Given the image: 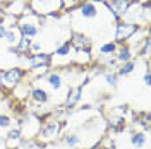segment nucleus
<instances>
[{
  "label": "nucleus",
  "instance_id": "nucleus-16",
  "mask_svg": "<svg viewBox=\"0 0 151 149\" xmlns=\"http://www.w3.org/2000/svg\"><path fill=\"white\" fill-rule=\"evenodd\" d=\"M31 81H22V82H19L14 89H12V93L14 96L17 98V100H24L26 96H29V91H31V86H29Z\"/></svg>",
  "mask_w": 151,
  "mask_h": 149
},
{
  "label": "nucleus",
  "instance_id": "nucleus-18",
  "mask_svg": "<svg viewBox=\"0 0 151 149\" xmlns=\"http://www.w3.org/2000/svg\"><path fill=\"white\" fill-rule=\"evenodd\" d=\"M146 140H148V135H146V132H141V130H137V132H132V135H131V144L134 146L136 149H141L144 144H146Z\"/></svg>",
  "mask_w": 151,
  "mask_h": 149
},
{
  "label": "nucleus",
  "instance_id": "nucleus-26",
  "mask_svg": "<svg viewBox=\"0 0 151 149\" xmlns=\"http://www.w3.org/2000/svg\"><path fill=\"white\" fill-rule=\"evenodd\" d=\"M5 31H7V26L4 24V21L0 19V41L4 39V36H5Z\"/></svg>",
  "mask_w": 151,
  "mask_h": 149
},
{
  "label": "nucleus",
  "instance_id": "nucleus-8",
  "mask_svg": "<svg viewBox=\"0 0 151 149\" xmlns=\"http://www.w3.org/2000/svg\"><path fill=\"white\" fill-rule=\"evenodd\" d=\"M4 12L2 14H10V16H22V14H26L28 12V0H9L7 2V5L4 7Z\"/></svg>",
  "mask_w": 151,
  "mask_h": 149
},
{
  "label": "nucleus",
  "instance_id": "nucleus-22",
  "mask_svg": "<svg viewBox=\"0 0 151 149\" xmlns=\"http://www.w3.org/2000/svg\"><path fill=\"white\" fill-rule=\"evenodd\" d=\"M150 43H151V38H150V34L142 39V45H141V48H139V57H144L146 60H148V57H150Z\"/></svg>",
  "mask_w": 151,
  "mask_h": 149
},
{
  "label": "nucleus",
  "instance_id": "nucleus-27",
  "mask_svg": "<svg viewBox=\"0 0 151 149\" xmlns=\"http://www.w3.org/2000/svg\"><path fill=\"white\" fill-rule=\"evenodd\" d=\"M100 149H115V146H113V144L112 146H103V148H100Z\"/></svg>",
  "mask_w": 151,
  "mask_h": 149
},
{
  "label": "nucleus",
  "instance_id": "nucleus-20",
  "mask_svg": "<svg viewBox=\"0 0 151 149\" xmlns=\"http://www.w3.org/2000/svg\"><path fill=\"white\" fill-rule=\"evenodd\" d=\"M64 144H65L67 148L76 149L81 144V137L77 134H67V135H64Z\"/></svg>",
  "mask_w": 151,
  "mask_h": 149
},
{
  "label": "nucleus",
  "instance_id": "nucleus-15",
  "mask_svg": "<svg viewBox=\"0 0 151 149\" xmlns=\"http://www.w3.org/2000/svg\"><path fill=\"white\" fill-rule=\"evenodd\" d=\"M21 38L22 36H21V33H19V29H17V24H16V26H12V28H7L5 36H4V41H5L9 47H16Z\"/></svg>",
  "mask_w": 151,
  "mask_h": 149
},
{
  "label": "nucleus",
  "instance_id": "nucleus-21",
  "mask_svg": "<svg viewBox=\"0 0 151 149\" xmlns=\"http://www.w3.org/2000/svg\"><path fill=\"white\" fill-rule=\"evenodd\" d=\"M101 75H103V79H105V82H106V86H110V87H117L119 77H117V74H115L113 70H105Z\"/></svg>",
  "mask_w": 151,
  "mask_h": 149
},
{
  "label": "nucleus",
  "instance_id": "nucleus-7",
  "mask_svg": "<svg viewBox=\"0 0 151 149\" xmlns=\"http://www.w3.org/2000/svg\"><path fill=\"white\" fill-rule=\"evenodd\" d=\"M83 86H84V84H79V86H76V87H69L65 98H64V108H65V112L72 110L76 105L79 103V100L83 98Z\"/></svg>",
  "mask_w": 151,
  "mask_h": 149
},
{
  "label": "nucleus",
  "instance_id": "nucleus-6",
  "mask_svg": "<svg viewBox=\"0 0 151 149\" xmlns=\"http://www.w3.org/2000/svg\"><path fill=\"white\" fill-rule=\"evenodd\" d=\"M24 62H26V70H35V69H40V67L45 65H52V57L50 53H29V55L24 57Z\"/></svg>",
  "mask_w": 151,
  "mask_h": 149
},
{
  "label": "nucleus",
  "instance_id": "nucleus-14",
  "mask_svg": "<svg viewBox=\"0 0 151 149\" xmlns=\"http://www.w3.org/2000/svg\"><path fill=\"white\" fill-rule=\"evenodd\" d=\"M115 60L119 62V64H125V62H131L134 53H132V50L127 45H122V47L117 48V52H115Z\"/></svg>",
  "mask_w": 151,
  "mask_h": 149
},
{
  "label": "nucleus",
  "instance_id": "nucleus-25",
  "mask_svg": "<svg viewBox=\"0 0 151 149\" xmlns=\"http://www.w3.org/2000/svg\"><path fill=\"white\" fill-rule=\"evenodd\" d=\"M31 53H40L41 52V43H31Z\"/></svg>",
  "mask_w": 151,
  "mask_h": 149
},
{
  "label": "nucleus",
  "instance_id": "nucleus-9",
  "mask_svg": "<svg viewBox=\"0 0 151 149\" xmlns=\"http://www.w3.org/2000/svg\"><path fill=\"white\" fill-rule=\"evenodd\" d=\"M72 45H70V41L67 39L64 41L62 45H57V48L53 50V53H52V62L57 60V58H64V64H69L70 62V57H72Z\"/></svg>",
  "mask_w": 151,
  "mask_h": 149
},
{
  "label": "nucleus",
  "instance_id": "nucleus-29",
  "mask_svg": "<svg viewBox=\"0 0 151 149\" xmlns=\"http://www.w3.org/2000/svg\"><path fill=\"white\" fill-rule=\"evenodd\" d=\"M0 10H2V5H0ZM0 17H2V12H0Z\"/></svg>",
  "mask_w": 151,
  "mask_h": 149
},
{
  "label": "nucleus",
  "instance_id": "nucleus-5",
  "mask_svg": "<svg viewBox=\"0 0 151 149\" xmlns=\"http://www.w3.org/2000/svg\"><path fill=\"white\" fill-rule=\"evenodd\" d=\"M29 72L22 67H10L7 70L2 72V87L5 89H14L19 82H22V79L28 75Z\"/></svg>",
  "mask_w": 151,
  "mask_h": 149
},
{
  "label": "nucleus",
  "instance_id": "nucleus-13",
  "mask_svg": "<svg viewBox=\"0 0 151 149\" xmlns=\"http://www.w3.org/2000/svg\"><path fill=\"white\" fill-rule=\"evenodd\" d=\"M22 140V134H21V129L16 127V129H10L9 134L5 135V144H7V149H16L19 148Z\"/></svg>",
  "mask_w": 151,
  "mask_h": 149
},
{
  "label": "nucleus",
  "instance_id": "nucleus-12",
  "mask_svg": "<svg viewBox=\"0 0 151 149\" xmlns=\"http://www.w3.org/2000/svg\"><path fill=\"white\" fill-rule=\"evenodd\" d=\"M29 98L36 105H47L50 101V93L45 87H41V86H33L31 91H29Z\"/></svg>",
  "mask_w": 151,
  "mask_h": 149
},
{
  "label": "nucleus",
  "instance_id": "nucleus-24",
  "mask_svg": "<svg viewBox=\"0 0 151 149\" xmlns=\"http://www.w3.org/2000/svg\"><path fill=\"white\" fill-rule=\"evenodd\" d=\"M79 2H83V0H64V12H69V10L76 7Z\"/></svg>",
  "mask_w": 151,
  "mask_h": 149
},
{
  "label": "nucleus",
  "instance_id": "nucleus-23",
  "mask_svg": "<svg viewBox=\"0 0 151 149\" xmlns=\"http://www.w3.org/2000/svg\"><path fill=\"white\" fill-rule=\"evenodd\" d=\"M12 125V117L7 113H2L0 115V129H9Z\"/></svg>",
  "mask_w": 151,
  "mask_h": 149
},
{
  "label": "nucleus",
  "instance_id": "nucleus-19",
  "mask_svg": "<svg viewBox=\"0 0 151 149\" xmlns=\"http://www.w3.org/2000/svg\"><path fill=\"white\" fill-rule=\"evenodd\" d=\"M117 43L115 41H106V43H103L101 47L98 48V52H100V55L101 57H112L115 55V52H117Z\"/></svg>",
  "mask_w": 151,
  "mask_h": 149
},
{
  "label": "nucleus",
  "instance_id": "nucleus-30",
  "mask_svg": "<svg viewBox=\"0 0 151 149\" xmlns=\"http://www.w3.org/2000/svg\"><path fill=\"white\" fill-rule=\"evenodd\" d=\"M94 149H100V148H94Z\"/></svg>",
  "mask_w": 151,
  "mask_h": 149
},
{
  "label": "nucleus",
  "instance_id": "nucleus-17",
  "mask_svg": "<svg viewBox=\"0 0 151 149\" xmlns=\"http://www.w3.org/2000/svg\"><path fill=\"white\" fill-rule=\"evenodd\" d=\"M134 69H136V64H134V60H131V62L120 64L115 69V74H117V77H125V75H131L134 72Z\"/></svg>",
  "mask_w": 151,
  "mask_h": 149
},
{
  "label": "nucleus",
  "instance_id": "nucleus-2",
  "mask_svg": "<svg viewBox=\"0 0 151 149\" xmlns=\"http://www.w3.org/2000/svg\"><path fill=\"white\" fill-rule=\"evenodd\" d=\"M28 9L36 16L48 17L64 12V0H28Z\"/></svg>",
  "mask_w": 151,
  "mask_h": 149
},
{
  "label": "nucleus",
  "instance_id": "nucleus-10",
  "mask_svg": "<svg viewBox=\"0 0 151 149\" xmlns=\"http://www.w3.org/2000/svg\"><path fill=\"white\" fill-rule=\"evenodd\" d=\"M70 45L74 50H91V45H93V41L89 39V38L86 36L84 33H70Z\"/></svg>",
  "mask_w": 151,
  "mask_h": 149
},
{
  "label": "nucleus",
  "instance_id": "nucleus-11",
  "mask_svg": "<svg viewBox=\"0 0 151 149\" xmlns=\"http://www.w3.org/2000/svg\"><path fill=\"white\" fill-rule=\"evenodd\" d=\"M41 81H45L53 91H60L64 87V75L60 74V72H57V70H50Z\"/></svg>",
  "mask_w": 151,
  "mask_h": 149
},
{
  "label": "nucleus",
  "instance_id": "nucleus-3",
  "mask_svg": "<svg viewBox=\"0 0 151 149\" xmlns=\"http://www.w3.org/2000/svg\"><path fill=\"white\" fill-rule=\"evenodd\" d=\"M64 127V123L60 120H48L45 122L41 127H40V132H38V140L40 144H48V142H53L57 139V135L60 134V129Z\"/></svg>",
  "mask_w": 151,
  "mask_h": 149
},
{
  "label": "nucleus",
  "instance_id": "nucleus-1",
  "mask_svg": "<svg viewBox=\"0 0 151 149\" xmlns=\"http://www.w3.org/2000/svg\"><path fill=\"white\" fill-rule=\"evenodd\" d=\"M45 24H47V17L36 16L31 10H28L26 14H22V16L17 17V29H19V33H21V36L29 38V39L36 38Z\"/></svg>",
  "mask_w": 151,
  "mask_h": 149
},
{
  "label": "nucleus",
  "instance_id": "nucleus-28",
  "mask_svg": "<svg viewBox=\"0 0 151 149\" xmlns=\"http://www.w3.org/2000/svg\"><path fill=\"white\" fill-rule=\"evenodd\" d=\"M2 72H4V70L0 69V89H4V87H2Z\"/></svg>",
  "mask_w": 151,
  "mask_h": 149
},
{
  "label": "nucleus",
  "instance_id": "nucleus-4",
  "mask_svg": "<svg viewBox=\"0 0 151 149\" xmlns=\"http://www.w3.org/2000/svg\"><path fill=\"white\" fill-rule=\"evenodd\" d=\"M141 26L137 24H132V22H127V21H119L115 22V43L117 47H122V45H127V41L131 39V36L137 31Z\"/></svg>",
  "mask_w": 151,
  "mask_h": 149
}]
</instances>
